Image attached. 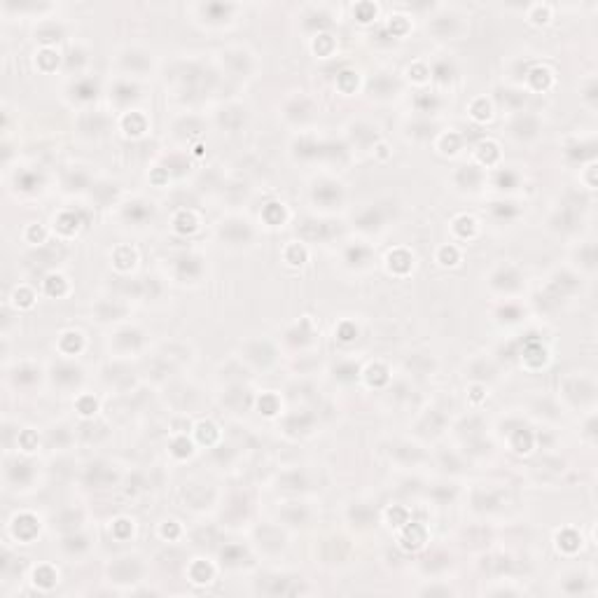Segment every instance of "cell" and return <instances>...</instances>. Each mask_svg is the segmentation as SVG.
<instances>
[{"label": "cell", "mask_w": 598, "mask_h": 598, "mask_svg": "<svg viewBox=\"0 0 598 598\" xmlns=\"http://www.w3.org/2000/svg\"><path fill=\"white\" fill-rule=\"evenodd\" d=\"M313 199L320 201L322 206H332L335 201L341 199V189H339V185H335V182H325V185H318L313 189Z\"/></svg>", "instance_id": "cell-1"}, {"label": "cell", "mask_w": 598, "mask_h": 598, "mask_svg": "<svg viewBox=\"0 0 598 598\" xmlns=\"http://www.w3.org/2000/svg\"><path fill=\"white\" fill-rule=\"evenodd\" d=\"M222 236L229 241V243H243L250 238V229L245 222H227L222 227Z\"/></svg>", "instance_id": "cell-2"}, {"label": "cell", "mask_w": 598, "mask_h": 598, "mask_svg": "<svg viewBox=\"0 0 598 598\" xmlns=\"http://www.w3.org/2000/svg\"><path fill=\"white\" fill-rule=\"evenodd\" d=\"M381 222H383V218H381L379 208H369V211H365L360 215V220H358V225H360L362 229H376V227H381Z\"/></svg>", "instance_id": "cell-3"}, {"label": "cell", "mask_w": 598, "mask_h": 598, "mask_svg": "<svg viewBox=\"0 0 598 598\" xmlns=\"http://www.w3.org/2000/svg\"><path fill=\"white\" fill-rule=\"evenodd\" d=\"M367 257H369V250H367V248H362V245L348 248V252H346V262H351V264L367 262Z\"/></svg>", "instance_id": "cell-4"}, {"label": "cell", "mask_w": 598, "mask_h": 598, "mask_svg": "<svg viewBox=\"0 0 598 598\" xmlns=\"http://www.w3.org/2000/svg\"><path fill=\"white\" fill-rule=\"evenodd\" d=\"M117 98L119 101H129V98H136V87L134 84H129V82H122V84H117Z\"/></svg>", "instance_id": "cell-5"}, {"label": "cell", "mask_w": 598, "mask_h": 598, "mask_svg": "<svg viewBox=\"0 0 598 598\" xmlns=\"http://www.w3.org/2000/svg\"><path fill=\"white\" fill-rule=\"evenodd\" d=\"M141 206H143V204H131V208L126 211V215H129V218L134 215V222H143V220H145L150 213H152L150 208H141Z\"/></svg>", "instance_id": "cell-6"}, {"label": "cell", "mask_w": 598, "mask_h": 598, "mask_svg": "<svg viewBox=\"0 0 598 598\" xmlns=\"http://www.w3.org/2000/svg\"><path fill=\"white\" fill-rule=\"evenodd\" d=\"M78 91L82 98H91L96 96V82H91V80H84V82L78 84Z\"/></svg>", "instance_id": "cell-7"}, {"label": "cell", "mask_w": 598, "mask_h": 598, "mask_svg": "<svg viewBox=\"0 0 598 598\" xmlns=\"http://www.w3.org/2000/svg\"><path fill=\"white\" fill-rule=\"evenodd\" d=\"M559 538H563V540H566L563 545L570 547V549H575V547H577V540H579V538H577L575 533H563V535H559Z\"/></svg>", "instance_id": "cell-8"}]
</instances>
